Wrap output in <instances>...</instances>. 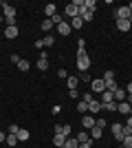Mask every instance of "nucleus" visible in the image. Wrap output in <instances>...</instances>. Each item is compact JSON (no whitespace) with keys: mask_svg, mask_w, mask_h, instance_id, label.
<instances>
[{"mask_svg":"<svg viewBox=\"0 0 132 148\" xmlns=\"http://www.w3.org/2000/svg\"><path fill=\"white\" fill-rule=\"evenodd\" d=\"M101 130H104V128L93 126V128H90V139H101Z\"/></svg>","mask_w":132,"mask_h":148,"instance_id":"aec40b11","label":"nucleus"},{"mask_svg":"<svg viewBox=\"0 0 132 148\" xmlns=\"http://www.w3.org/2000/svg\"><path fill=\"white\" fill-rule=\"evenodd\" d=\"M93 95H95V93H84V102H86V104H90V102H93Z\"/></svg>","mask_w":132,"mask_h":148,"instance_id":"c9c22d12","label":"nucleus"},{"mask_svg":"<svg viewBox=\"0 0 132 148\" xmlns=\"http://www.w3.org/2000/svg\"><path fill=\"white\" fill-rule=\"evenodd\" d=\"M66 84H68V91H73V88L79 86V77H73V75H68V77H66Z\"/></svg>","mask_w":132,"mask_h":148,"instance_id":"dca6fc26","label":"nucleus"},{"mask_svg":"<svg viewBox=\"0 0 132 148\" xmlns=\"http://www.w3.org/2000/svg\"><path fill=\"white\" fill-rule=\"evenodd\" d=\"M126 128H132V115L128 117V122H126Z\"/></svg>","mask_w":132,"mask_h":148,"instance_id":"79ce46f5","label":"nucleus"},{"mask_svg":"<svg viewBox=\"0 0 132 148\" xmlns=\"http://www.w3.org/2000/svg\"><path fill=\"white\" fill-rule=\"evenodd\" d=\"M70 130H73V128H70L68 124H66V126H62V124H57V126H55V135H64V137H66V139H68Z\"/></svg>","mask_w":132,"mask_h":148,"instance_id":"423d86ee","label":"nucleus"},{"mask_svg":"<svg viewBox=\"0 0 132 148\" xmlns=\"http://www.w3.org/2000/svg\"><path fill=\"white\" fill-rule=\"evenodd\" d=\"M51 20H53V25H60V22H64V20H66V18H64V16H62V13H55V16H53V18H51Z\"/></svg>","mask_w":132,"mask_h":148,"instance_id":"c756f323","label":"nucleus"},{"mask_svg":"<svg viewBox=\"0 0 132 148\" xmlns=\"http://www.w3.org/2000/svg\"><path fill=\"white\" fill-rule=\"evenodd\" d=\"M44 13H46V18H53V16L57 13V7L55 5H46L44 7Z\"/></svg>","mask_w":132,"mask_h":148,"instance_id":"a211bd4d","label":"nucleus"},{"mask_svg":"<svg viewBox=\"0 0 132 148\" xmlns=\"http://www.w3.org/2000/svg\"><path fill=\"white\" fill-rule=\"evenodd\" d=\"M119 113H128V115H130V104H128V102H121L119 104Z\"/></svg>","mask_w":132,"mask_h":148,"instance_id":"2f4dec72","label":"nucleus"},{"mask_svg":"<svg viewBox=\"0 0 132 148\" xmlns=\"http://www.w3.org/2000/svg\"><path fill=\"white\" fill-rule=\"evenodd\" d=\"M0 7H5V2H2V0H0Z\"/></svg>","mask_w":132,"mask_h":148,"instance_id":"de8ad7c7","label":"nucleus"},{"mask_svg":"<svg viewBox=\"0 0 132 148\" xmlns=\"http://www.w3.org/2000/svg\"><path fill=\"white\" fill-rule=\"evenodd\" d=\"M70 97L77 99V97H79V91H77V88H73V91H70Z\"/></svg>","mask_w":132,"mask_h":148,"instance_id":"a19ab883","label":"nucleus"},{"mask_svg":"<svg viewBox=\"0 0 132 148\" xmlns=\"http://www.w3.org/2000/svg\"><path fill=\"white\" fill-rule=\"evenodd\" d=\"M77 111H79V113H88V104L84 102V99L79 102V104H77Z\"/></svg>","mask_w":132,"mask_h":148,"instance_id":"72a5a7b5","label":"nucleus"},{"mask_svg":"<svg viewBox=\"0 0 132 148\" xmlns=\"http://www.w3.org/2000/svg\"><path fill=\"white\" fill-rule=\"evenodd\" d=\"M66 16H68V18H77V16H79V7H77L75 2H70V5L66 7Z\"/></svg>","mask_w":132,"mask_h":148,"instance_id":"6e6552de","label":"nucleus"},{"mask_svg":"<svg viewBox=\"0 0 132 148\" xmlns=\"http://www.w3.org/2000/svg\"><path fill=\"white\" fill-rule=\"evenodd\" d=\"M79 18H82L84 22H90V20L95 18V13L93 11H86V7L82 5V7H79Z\"/></svg>","mask_w":132,"mask_h":148,"instance_id":"0eeeda50","label":"nucleus"},{"mask_svg":"<svg viewBox=\"0 0 132 148\" xmlns=\"http://www.w3.org/2000/svg\"><path fill=\"white\" fill-rule=\"evenodd\" d=\"M18 33H20V31H18V27H16V25L5 29V38H9V40H16V38H18Z\"/></svg>","mask_w":132,"mask_h":148,"instance_id":"9d476101","label":"nucleus"},{"mask_svg":"<svg viewBox=\"0 0 132 148\" xmlns=\"http://www.w3.org/2000/svg\"><path fill=\"white\" fill-rule=\"evenodd\" d=\"M2 11H5L7 27H13V25H16V9H13V7H9V5H5V7H2Z\"/></svg>","mask_w":132,"mask_h":148,"instance_id":"f03ea898","label":"nucleus"},{"mask_svg":"<svg viewBox=\"0 0 132 148\" xmlns=\"http://www.w3.org/2000/svg\"><path fill=\"white\" fill-rule=\"evenodd\" d=\"M0 142H7V135H5V133H0Z\"/></svg>","mask_w":132,"mask_h":148,"instance_id":"a18cd8bd","label":"nucleus"},{"mask_svg":"<svg viewBox=\"0 0 132 148\" xmlns=\"http://www.w3.org/2000/svg\"><path fill=\"white\" fill-rule=\"evenodd\" d=\"M84 7H86V11H93V13H95L97 2H95V0H84Z\"/></svg>","mask_w":132,"mask_h":148,"instance_id":"b1692460","label":"nucleus"},{"mask_svg":"<svg viewBox=\"0 0 132 148\" xmlns=\"http://www.w3.org/2000/svg\"><path fill=\"white\" fill-rule=\"evenodd\" d=\"M20 60H22V58H20V56H16V53H13V56H11V62H13V64H18Z\"/></svg>","mask_w":132,"mask_h":148,"instance_id":"ea45409f","label":"nucleus"},{"mask_svg":"<svg viewBox=\"0 0 132 148\" xmlns=\"http://www.w3.org/2000/svg\"><path fill=\"white\" fill-rule=\"evenodd\" d=\"M95 126H99V128H106V119H95Z\"/></svg>","mask_w":132,"mask_h":148,"instance_id":"4c0bfd02","label":"nucleus"},{"mask_svg":"<svg viewBox=\"0 0 132 148\" xmlns=\"http://www.w3.org/2000/svg\"><path fill=\"white\" fill-rule=\"evenodd\" d=\"M84 27V20L77 16V18H73V22H70V29H82Z\"/></svg>","mask_w":132,"mask_h":148,"instance_id":"393cba45","label":"nucleus"},{"mask_svg":"<svg viewBox=\"0 0 132 148\" xmlns=\"http://www.w3.org/2000/svg\"><path fill=\"white\" fill-rule=\"evenodd\" d=\"M128 7H130V11H132V2H130V5H128ZM130 22H132V18H130Z\"/></svg>","mask_w":132,"mask_h":148,"instance_id":"49530a36","label":"nucleus"},{"mask_svg":"<svg viewBox=\"0 0 132 148\" xmlns=\"http://www.w3.org/2000/svg\"><path fill=\"white\" fill-rule=\"evenodd\" d=\"M57 75H60V77H68V73H66V69H60V71H57Z\"/></svg>","mask_w":132,"mask_h":148,"instance_id":"58836bf2","label":"nucleus"},{"mask_svg":"<svg viewBox=\"0 0 132 148\" xmlns=\"http://www.w3.org/2000/svg\"><path fill=\"white\" fill-rule=\"evenodd\" d=\"M0 22H2V16H0Z\"/></svg>","mask_w":132,"mask_h":148,"instance_id":"8fccbe9b","label":"nucleus"},{"mask_svg":"<svg viewBox=\"0 0 132 148\" xmlns=\"http://www.w3.org/2000/svg\"><path fill=\"white\" fill-rule=\"evenodd\" d=\"M75 139H77L79 144H88V142H93V139H90V133H86V130H82V133H79Z\"/></svg>","mask_w":132,"mask_h":148,"instance_id":"f3484780","label":"nucleus"},{"mask_svg":"<svg viewBox=\"0 0 132 148\" xmlns=\"http://www.w3.org/2000/svg\"><path fill=\"white\" fill-rule=\"evenodd\" d=\"M99 102H101V104H110V102H114V93L106 88V91L101 93V99H99Z\"/></svg>","mask_w":132,"mask_h":148,"instance_id":"1a4fd4ad","label":"nucleus"},{"mask_svg":"<svg viewBox=\"0 0 132 148\" xmlns=\"http://www.w3.org/2000/svg\"><path fill=\"white\" fill-rule=\"evenodd\" d=\"M77 69L84 71V73H88V69H90V58H88V53L86 51H79V49H77Z\"/></svg>","mask_w":132,"mask_h":148,"instance_id":"f257e3e1","label":"nucleus"},{"mask_svg":"<svg viewBox=\"0 0 132 148\" xmlns=\"http://www.w3.org/2000/svg\"><path fill=\"white\" fill-rule=\"evenodd\" d=\"M90 88H93V93H104L106 91V82L101 80V77H95V80L90 82Z\"/></svg>","mask_w":132,"mask_h":148,"instance_id":"7ed1b4c3","label":"nucleus"},{"mask_svg":"<svg viewBox=\"0 0 132 148\" xmlns=\"http://www.w3.org/2000/svg\"><path fill=\"white\" fill-rule=\"evenodd\" d=\"M57 31H60V36H68L73 29H70V25L64 20V22H60V25H57Z\"/></svg>","mask_w":132,"mask_h":148,"instance_id":"f8f14e48","label":"nucleus"},{"mask_svg":"<svg viewBox=\"0 0 132 148\" xmlns=\"http://www.w3.org/2000/svg\"><path fill=\"white\" fill-rule=\"evenodd\" d=\"M18 130H20V126H16V124H11V126H9V135H16Z\"/></svg>","mask_w":132,"mask_h":148,"instance_id":"e433bc0d","label":"nucleus"},{"mask_svg":"<svg viewBox=\"0 0 132 148\" xmlns=\"http://www.w3.org/2000/svg\"><path fill=\"white\" fill-rule=\"evenodd\" d=\"M53 44H55V40H53V36H46L42 40V47H53Z\"/></svg>","mask_w":132,"mask_h":148,"instance_id":"7c9ffc66","label":"nucleus"},{"mask_svg":"<svg viewBox=\"0 0 132 148\" xmlns=\"http://www.w3.org/2000/svg\"><path fill=\"white\" fill-rule=\"evenodd\" d=\"M40 27H42V31H46V33H49V31L53 29L55 25H53V20H51V18H46V20H44V22H42Z\"/></svg>","mask_w":132,"mask_h":148,"instance_id":"5701e85b","label":"nucleus"},{"mask_svg":"<svg viewBox=\"0 0 132 148\" xmlns=\"http://www.w3.org/2000/svg\"><path fill=\"white\" fill-rule=\"evenodd\" d=\"M38 69H40V71H46V69H49V60L40 58V60H38Z\"/></svg>","mask_w":132,"mask_h":148,"instance_id":"c85d7f7f","label":"nucleus"},{"mask_svg":"<svg viewBox=\"0 0 132 148\" xmlns=\"http://www.w3.org/2000/svg\"><path fill=\"white\" fill-rule=\"evenodd\" d=\"M123 135H126V133H123V124H112V137H114V139L121 142Z\"/></svg>","mask_w":132,"mask_h":148,"instance_id":"39448f33","label":"nucleus"},{"mask_svg":"<svg viewBox=\"0 0 132 148\" xmlns=\"http://www.w3.org/2000/svg\"><path fill=\"white\" fill-rule=\"evenodd\" d=\"M101 80L106 82V84H108V82H112V80H114V71H110V69H108L106 73H104V77H101Z\"/></svg>","mask_w":132,"mask_h":148,"instance_id":"bb28decb","label":"nucleus"},{"mask_svg":"<svg viewBox=\"0 0 132 148\" xmlns=\"http://www.w3.org/2000/svg\"><path fill=\"white\" fill-rule=\"evenodd\" d=\"M126 93H128V95H132V82H130V84L126 86Z\"/></svg>","mask_w":132,"mask_h":148,"instance_id":"37998d69","label":"nucleus"},{"mask_svg":"<svg viewBox=\"0 0 132 148\" xmlns=\"http://www.w3.org/2000/svg\"><path fill=\"white\" fill-rule=\"evenodd\" d=\"M130 18H132L130 7H119L117 9V20H130Z\"/></svg>","mask_w":132,"mask_h":148,"instance_id":"20e7f679","label":"nucleus"},{"mask_svg":"<svg viewBox=\"0 0 132 148\" xmlns=\"http://www.w3.org/2000/svg\"><path fill=\"white\" fill-rule=\"evenodd\" d=\"M126 97H128V93L123 91V88H117V91H114V102H117V104L126 102Z\"/></svg>","mask_w":132,"mask_h":148,"instance_id":"4468645a","label":"nucleus"},{"mask_svg":"<svg viewBox=\"0 0 132 148\" xmlns=\"http://www.w3.org/2000/svg\"><path fill=\"white\" fill-rule=\"evenodd\" d=\"M16 137H18V142H26V139H29V130H26V128H20L18 133H16Z\"/></svg>","mask_w":132,"mask_h":148,"instance_id":"6ab92c4d","label":"nucleus"},{"mask_svg":"<svg viewBox=\"0 0 132 148\" xmlns=\"http://www.w3.org/2000/svg\"><path fill=\"white\" fill-rule=\"evenodd\" d=\"M79 148H93V146H90V142H88V144H79Z\"/></svg>","mask_w":132,"mask_h":148,"instance_id":"c03bdc74","label":"nucleus"},{"mask_svg":"<svg viewBox=\"0 0 132 148\" xmlns=\"http://www.w3.org/2000/svg\"><path fill=\"white\" fill-rule=\"evenodd\" d=\"M82 126L90 130V128L95 126V117H93V115H84V117H82Z\"/></svg>","mask_w":132,"mask_h":148,"instance_id":"ddd939ff","label":"nucleus"},{"mask_svg":"<svg viewBox=\"0 0 132 148\" xmlns=\"http://www.w3.org/2000/svg\"><path fill=\"white\" fill-rule=\"evenodd\" d=\"M64 148H79V142H77L75 137H68L66 144H64Z\"/></svg>","mask_w":132,"mask_h":148,"instance_id":"4be33fe9","label":"nucleus"},{"mask_svg":"<svg viewBox=\"0 0 132 148\" xmlns=\"http://www.w3.org/2000/svg\"><path fill=\"white\" fill-rule=\"evenodd\" d=\"M7 144H9V146H16V144H18V137L16 135H7Z\"/></svg>","mask_w":132,"mask_h":148,"instance_id":"f704fd0d","label":"nucleus"},{"mask_svg":"<svg viewBox=\"0 0 132 148\" xmlns=\"http://www.w3.org/2000/svg\"><path fill=\"white\" fill-rule=\"evenodd\" d=\"M101 108H104V104H101L99 99H93V102L88 104V113H99Z\"/></svg>","mask_w":132,"mask_h":148,"instance_id":"9b49d317","label":"nucleus"},{"mask_svg":"<svg viewBox=\"0 0 132 148\" xmlns=\"http://www.w3.org/2000/svg\"><path fill=\"white\" fill-rule=\"evenodd\" d=\"M130 27H132L130 20H117V29L123 31V33H126V31H130Z\"/></svg>","mask_w":132,"mask_h":148,"instance_id":"2eb2a0df","label":"nucleus"},{"mask_svg":"<svg viewBox=\"0 0 132 148\" xmlns=\"http://www.w3.org/2000/svg\"><path fill=\"white\" fill-rule=\"evenodd\" d=\"M121 146H123V148H132V135H123V139H121Z\"/></svg>","mask_w":132,"mask_h":148,"instance_id":"a878e982","label":"nucleus"},{"mask_svg":"<svg viewBox=\"0 0 132 148\" xmlns=\"http://www.w3.org/2000/svg\"><path fill=\"white\" fill-rule=\"evenodd\" d=\"M29 66H31V64H29L26 60H20L18 62V69H20V71H29Z\"/></svg>","mask_w":132,"mask_h":148,"instance_id":"473e14b6","label":"nucleus"},{"mask_svg":"<svg viewBox=\"0 0 132 148\" xmlns=\"http://www.w3.org/2000/svg\"><path fill=\"white\" fill-rule=\"evenodd\" d=\"M130 115H132V104H130Z\"/></svg>","mask_w":132,"mask_h":148,"instance_id":"09e8293b","label":"nucleus"},{"mask_svg":"<svg viewBox=\"0 0 132 148\" xmlns=\"http://www.w3.org/2000/svg\"><path fill=\"white\" fill-rule=\"evenodd\" d=\"M104 108L110 111V113H114V111H119V104H117V102H110V104H104Z\"/></svg>","mask_w":132,"mask_h":148,"instance_id":"cd10ccee","label":"nucleus"},{"mask_svg":"<svg viewBox=\"0 0 132 148\" xmlns=\"http://www.w3.org/2000/svg\"><path fill=\"white\" fill-rule=\"evenodd\" d=\"M53 144H55L57 148H64V144H66V137H64V135H55V137H53Z\"/></svg>","mask_w":132,"mask_h":148,"instance_id":"412c9836","label":"nucleus"}]
</instances>
